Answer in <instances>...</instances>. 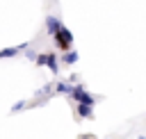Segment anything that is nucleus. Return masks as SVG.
Instances as JSON below:
<instances>
[{
	"instance_id": "1",
	"label": "nucleus",
	"mask_w": 146,
	"mask_h": 139,
	"mask_svg": "<svg viewBox=\"0 0 146 139\" xmlns=\"http://www.w3.org/2000/svg\"><path fill=\"white\" fill-rule=\"evenodd\" d=\"M68 96H71L73 100L82 103V105H91V107H94V96H91V93H87V91H84V87H80V84H73Z\"/></svg>"
},
{
	"instance_id": "2",
	"label": "nucleus",
	"mask_w": 146,
	"mask_h": 139,
	"mask_svg": "<svg viewBox=\"0 0 146 139\" xmlns=\"http://www.w3.org/2000/svg\"><path fill=\"white\" fill-rule=\"evenodd\" d=\"M52 36H55V41H57V46H59L62 50H66V48L71 46V41H73V34H71L64 25H59V27L52 32Z\"/></svg>"
},
{
	"instance_id": "3",
	"label": "nucleus",
	"mask_w": 146,
	"mask_h": 139,
	"mask_svg": "<svg viewBox=\"0 0 146 139\" xmlns=\"http://www.w3.org/2000/svg\"><path fill=\"white\" fill-rule=\"evenodd\" d=\"M46 66H48L52 73L59 71V64H57V55H55V52H46Z\"/></svg>"
},
{
	"instance_id": "4",
	"label": "nucleus",
	"mask_w": 146,
	"mask_h": 139,
	"mask_svg": "<svg viewBox=\"0 0 146 139\" xmlns=\"http://www.w3.org/2000/svg\"><path fill=\"white\" fill-rule=\"evenodd\" d=\"M27 48V43H23V46H18V48H5V50H0V59H5V57H14V55H18L21 50H25Z\"/></svg>"
},
{
	"instance_id": "5",
	"label": "nucleus",
	"mask_w": 146,
	"mask_h": 139,
	"mask_svg": "<svg viewBox=\"0 0 146 139\" xmlns=\"http://www.w3.org/2000/svg\"><path fill=\"white\" fill-rule=\"evenodd\" d=\"M78 114L82 116V118H91L94 116V109H91V105H82V103H78Z\"/></svg>"
},
{
	"instance_id": "6",
	"label": "nucleus",
	"mask_w": 146,
	"mask_h": 139,
	"mask_svg": "<svg viewBox=\"0 0 146 139\" xmlns=\"http://www.w3.org/2000/svg\"><path fill=\"white\" fill-rule=\"evenodd\" d=\"M46 25H48V30H50V34H52V32H55V30H57L62 23H59L55 16H48V18H46Z\"/></svg>"
},
{
	"instance_id": "7",
	"label": "nucleus",
	"mask_w": 146,
	"mask_h": 139,
	"mask_svg": "<svg viewBox=\"0 0 146 139\" xmlns=\"http://www.w3.org/2000/svg\"><path fill=\"white\" fill-rule=\"evenodd\" d=\"M71 87L73 84H68V82H57L55 84V91L57 93H71Z\"/></svg>"
},
{
	"instance_id": "8",
	"label": "nucleus",
	"mask_w": 146,
	"mask_h": 139,
	"mask_svg": "<svg viewBox=\"0 0 146 139\" xmlns=\"http://www.w3.org/2000/svg\"><path fill=\"white\" fill-rule=\"evenodd\" d=\"M64 62H66V64H75V62H78V52H66V55H64Z\"/></svg>"
},
{
	"instance_id": "9",
	"label": "nucleus",
	"mask_w": 146,
	"mask_h": 139,
	"mask_svg": "<svg viewBox=\"0 0 146 139\" xmlns=\"http://www.w3.org/2000/svg\"><path fill=\"white\" fill-rule=\"evenodd\" d=\"M34 59H36V64H39V66H46V52H41V55H36Z\"/></svg>"
},
{
	"instance_id": "10",
	"label": "nucleus",
	"mask_w": 146,
	"mask_h": 139,
	"mask_svg": "<svg viewBox=\"0 0 146 139\" xmlns=\"http://www.w3.org/2000/svg\"><path fill=\"white\" fill-rule=\"evenodd\" d=\"M23 107H25V100H18V103L11 107V112H18V109H23Z\"/></svg>"
},
{
	"instance_id": "11",
	"label": "nucleus",
	"mask_w": 146,
	"mask_h": 139,
	"mask_svg": "<svg viewBox=\"0 0 146 139\" xmlns=\"http://www.w3.org/2000/svg\"><path fill=\"white\" fill-rule=\"evenodd\" d=\"M139 139H146V137H139Z\"/></svg>"
}]
</instances>
